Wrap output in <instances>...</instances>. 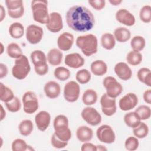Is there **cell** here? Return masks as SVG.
<instances>
[{
	"label": "cell",
	"mask_w": 151,
	"mask_h": 151,
	"mask_svg": "<svg viewBox=\"0 0 151 151\" xmlns=\"http://www.w3.org/2000/svg\"><path fill=\"white\" fill-rule=\"evenodd\" d=\"M135 112L139 116L141 120H145L150 117L151 110L150 108L146 105H141L136 110Z\"/></svg>",
	"instance_id": "60d3db41"
},
{
	"label": "cell",
	"mask_w": 151,
	"mask_h": 151,
	"mask_svg": "<svg viewBox=\"0 0 151 151\" xmlns=\"http://www.w3.org/2000/svg\"><path fill=\"white\" fill-rule=\"evenodd\" d=\"M100 104L102 112L107 116L114 115L117 111L116 99L109 97L106 93L101 96L100 98Z\"/></svg>",
	"instance_id": "5bb4252c"
},
{
	"label": "cell",
	"mask_w": 151,
	"mask_h": 151,
	"mask_svg": "<svg viewBox=\"0 0 151 151\" xmlns=\"http://www.w3.org/2000/svg\"><path fill=\"white\" fill-rule=\"evenodd\" d=\"M5 17V11L3 6L1 4L0 5V22H2Z\"/></svg>",
	"instance_id": "f907efd6"
},
{
	"label": "cell",
	"mask_w": 151,
	"mask_h": 151,
	"mask_svg": "<svg viewBox=\"0 0 151 151\" xmlns=\"http://www.w3.org/2000/svg\"><path fill=\"white\" fill-rule=\"evenodd\" d=\"M76 45L80 48L84 55L90 57L97 52L98 40L96 35L88 34L78 36L76 39Z\"/></svg>",
	"instance_id": "7a4b0ae2"
},
{
	"label": "cell",
	"mask_w": 151,
	"mask_h": 151,
	"mask_svg": "<svg viewBox=\"0 0 151 151\" xmlns=\"http://www.w3.org/2000/svg\"><path fill=\"white\" fill-rule=\"evenodd\" d=\"M8 74V68L7 66L3 64H0V78L2 79L4 77H6Z\"/></svg>",
	"instance_id": "681fc988"
},
{
	"label": "cell",
	"mask_w": 151,
	"mask_h": 151,
	"mask_svg": "<svg viewBox=\"0 0 151 151\" xmlns=\"http://www.w3.org/2000/svg\"><path fill=\"white\" fill-rule=\"evenodd\" d=\"M8 55L12 58H18L23 55L22 50L20 46L15 42L9 44L6 47Z\"/></svg>",
	"instance_id": "836d02e7"
},
{
	"label": "cell",
	"mask_w": 151,
	"mask_h": 151,
	"mask_svg": "<svg viewBox=\"0 0 151 151\" xmlns=\"http://www.w3.org/2000/svg\"><path fill=\"white\" fill-rule=\"evenodd\" d=\"M24 111L29 114L34 113L38 109V100L35 93L31 91L25 92L22 97Z\"/></svg>",
	"instance_id": "ba28073f"
},
{
	"label": "cell",
	"mask_w": 151,
	"mask_h": 151,
	"mask_svg": "<svg viewBox=\"0 0 151 151\" xmlns=\"http://www.w3.org/2000/svg\"><path fill=\"white\" fill-rule=\"evenodd\" d=\"M5 4L9 16L14 19L22 17L24 14V7L22 0H6Z\"/></svg>",
	"instance_id": "30bf717a"
},
{
	"label": "cell",
	"mask_w": 151,
	"mask_h": 151,
	"mask_svg": "<svg viewBox=\"0 0 151 151\" xmlns=\"http://www.w3.org/2000/svg\"><path fill=\"white\" fill-rule=\"evenodd\" d=\"M124 122L128 127L133 129L140 124L141 120L135 111H131L124 115Z\"/></svg>",
	"instance_id": "83f0119b"
},
{
	"label": "cell",
	"mask_w": 151,
	"mask_h": 151,
	"mask_svg": "<svg viewBox=\"0 0 151 151\" xmlns=\"http://www.w3.org/2000/svg\"><path fill=\"white\" fill-rule=\"evenodd\" d=\"M143 97L144 101L146 103L149 104H151V90L150 88L145 91L143 95Z\"/></svg>",
	"instance_id": "c3c4849f"
},
{
	"label": "cell",
	"mask_w": 151,
	"mask_h": 151,
	"mask_svg": "<svg viewBox=\"0 0 151 151\" xmlns=\"http://www.w3.org/2000/svg\"><path fill=\"white\" fill-rule=\"evenodd\" d=\"M44 91L47 97L54 99L60 96L61 93V87L56 81H49L45 84Z\"/></svg>",
	"instance_id": "7402d4cb"
},
{
	"label": "cell",
	"mask_w": 151,
	"mask_h": 151,
	"mask_svg": "<svg viewBox=\"0 0 151 151\" xmlns=\"http://www.w3.org/2000/svg\"><path fill=\"white\" fill-rule=\"evenodd\" d=\"M114 70L118 77L122 80L126 81L132 77V71L126 63L119 62L117 63L114 66Z\"/></svg>",
	"instance_id": "44dd1931"
},
{
	"label": "cell",
	"mask_w": 151,
	"mask_h": 151,
	"mask_svg": "<svg viewBox=\"0 0 151 151\" xmlns=\"http://www.w3.org/2000/svg\"><path fill=\"white\" fill-rule=\"evenodd\" d=\"M63 93L66 101L74 103L79 98L80 94V85L75 81H70L65 84Z\"/></svg>",
	"instance_id": "9c48e42d"
},
{
	"label": "cell",
	"mask_w": 151,
	"mask_h": 151,
	"mask_svg": "<svg viewBox=\"0 0 151 151\" xmlns=\"http://www.w3.org/2000/svg\"><path fill=\"white\" fill-rule=\"evenodd\" d=\"M11 148L13 151H25L32 150L33 148L27 144L25 140L21 139H15L11 145Z\"/></svg>",
	"instance_id": "f35d334b"
},
{
	"label": "cell",
	"mask_w": 151,
	"mask_h": 151,
	"mask_svg": "<svg viewBox=\"0 0 151 151\" xmlns=\"http://www.w3.org/2000/svg\"><path fill=\"white\" fill-rule=\"evenodd\" d=\"M142 55L140 52L130 51L126 55V61L131 65H137L142 61Z\"/></svg>",
	"instance_id": "d590c367"
},
{
	"label": "cell",
	"mask_w": 151,
	"mask_h": 151,
	"mask_svg": "<svg viewBox=\"0 0 151 151\" xmlns=\"http://www.w3.org/2000/svg\"><path fill=\"white\" fill-rule=\"evenodd\" d=\"M34 129L33 123L31 120L25 119L21 121L18 125V130L20 134L24 136H28L31 134Z\"/></svg>",
	"instance_id": "1f68e13d"
},
{
	"label": "cell",
	"mask_w": 151,
	"mask_h": 151,
	"mask_svg": "<svg viewBox=\"0 0 151 151\" xmlns=\"http://www.w3.org/2000/svg\"><path fill=\"white\" fill-rule=\"evenodd\" d=\"M84 58L78 53L74 52L66 55L64 63L66 65L72 68H78L84 64Z\"/></svg>",
	"instance_id": "ffe728a7"
},
{
	"label": "cell",
	"mask_w": 151,
	"mask_h": 151,
	"mask_svg": "<svg viewBox=\"0 0 151 151\" xmlns=\"http://www.w3.org/2000/svg\"><path fill=\"white\" fill-rule=\"evenodd\" d=\"M7 110L12 113L18 111L21 107V104L19 99L17 97H14L10 101L5 103Z\"/></svg>",
	"instance_id": "7bdbcfd3"
},
{
	"label": "cell",
	"mask_w": 151,
	"mask_h": 151,
	"mask_svg": "<svg viewBox=\"0 0 151 151\" xmlns=\"http://www.w3.org/2000/svg\"><path fill=\"white\" fill-rule=\"evenodd\" d=\"M51 143L52 146L56 149H63L68 145V142H64L58 139L54 133L52 134L51 138Z\"/></svg>",
	"instance_id": "f6af8a7d"
},
{
	"label": "cell",
	"mask_w": 151,
	"mask_h": 151,
	"mask_svg": "<svg viewBox=\"0 0 151 151\" xmlns=\"http://www.w3.org/2000/svg\"><path fill=\"white\" fill-rule=\"evenodd\" d=\"M149 131L148 126L143 122H140V124L137 127L133 128V130L134 135L139 139H143L146 137L148 135Z\"/></svg>",
	"instance_id": "8d00e7d4"
},
{
	"label": "cell",
	"mask_w": 151,
	"mask_h": 151,
	"mask_svg": "<svg viewBox=\"0 0 151 151\" xmlns=\"http://www.w3.org/2000/svg\"><path fill=\"white\" fill-rule=\"evenodd\" d=\"M103 85L106 90V94L111 98L116 99L123 91L122 84L112 76L106 77L103 80Z\"/></svg>",
	"instance_id": "52a82bcc"
},
{
	"label": "cell",
	"mask_w": 151,
	"mask_h": 151,
	"mask_svg": "<svg viewBox=\"0 0 151 151\" xmlns=\"http://www.w3.org/2000/svg\"><path fill=\"white\" fill-rule=\"evenodd\" d=\"M74 38L72 34L68 32H64L57 38V46L61 51L70 50L74 43Z\"/></svg>",
	"instance_id": "e0dca14e"
},
{
	"label": "cell",
	"mask_w": 151,
	"mask_h": 151,
	"mask_svg": "<svg viewBox=\"0 0 151 151\" xmlns=\"http://www.w3.org/2000/svg\"><path fill=\"white\" fill-rule=\"evenodd\" d=\"M31 70V66L27 57L22 55L15 59L12 68V74L15 78L21 80L25 78Z\"/></svg>",
	"instance_id": "5b68a950"
},
{
	"label": "cell",
	"mask_w": 151,
	"mask_h": 151,
	"mask_svg": "<svg viewBox=\"0 0 151 151\" xmlns=\"http://www.w3.org/2000/svg\"><path fill=\"white\" fill-rule=\"evenodd\" d=\"M1 143H2V138H1ZM2 146V144H1V147Z\"/></svg>",
	"instance_id": "9f6ffc18"
},
{
	"label": "cell",
	"mask_w": 151,
	"mask_h": 151,
	"mask_svg": "<svg viewBox=\"0 0 151 151\" xmlns=\"http://www.w3.org/2000/svg\"><path fill=\"white\" fill-rule=\"evenodd\" d=\"M43 35V29L40 26L31 24L28 25L26 29V39L31 44L39 43L41 41Z\"/></svg>",
	"instance_id": "4fadbf2b"
},
{
	"label": "cell",
	"mask_w": 151,
	"mask_h": 151,
	"mask_svg": "<svg viewBox=\"0 0 151 151\" xmlns=\"http://www.w3.org/2000/svg\"><path fill=\"white\" fill-rule=\"evenodd\" d=\"M67 25L77 32H86L91 30L94 25V17L87 8L75 5L69 8L65 15Z\"/></svg>",
	"instance_id": "6da1fadb"
},
{
	"label": "cell",
	"mask_w": 151,
	"mask_h": 151,
	"mask_svg": "<svg viewBox=\"0 0 151 151\" xmlns=\"http://www.w3.org/2000/svg\"><path fill=\"white\" fill-rule=\"evenodd\" d=\"M51 122V115L46 111H40L35 116V122L37 129L42 132L45 131Z\"/></svg>",
	"instance_id": "d6986e66"
},
{
	"label": "cell",
	"mask_w": 151,
	"mask_h": 151,
	"mask_svg": "<svg viewBox=\"0 0 151 151\" xmlns=\"http://www.w3.org/2000/svg\"><path fill=\"white\" fill-rule=\"evenodd\" d=\"M139 17L142 22L149 23L151 21V6L146 5L142 7L139 12Z\"/></svg>",
	"instance_id": "b9f144b4"
},
{
	"label": "cell",
	"mask_w": 151,
	"mask_h": 151,
	"mask_svg": "<svg viewBox=\"0 0 151 151\" xmlns=\"http://www.w3.org/2000/svg\"><path fill=\"white\" fill-rule=\"evenodd\" d=\"M109 2L112 5L117 6V5H119L122 2V0H109Z\"/></svg>",
	"instance_id": "f5cc1de1"
},
{
	"label": "cell",
	"mask_w": 151,
	"mask_h": 151,
	"mask_svg": "<svg viewBox=\"0 0 151 151\" xmlns=\"http://www.w3.org/2000/svg\"><path fill=\"white\" fill-rule=\"evenodd\" d=\"M90 70L94 75L101 76L107 73V65L104 61L97 60L92 62L90 65Z\"/></svg>",
	"instance_id": "d4e9b609"
},
{
	"label": "cell",
	"mask_w": 151,
	"mask_h": 151,
	"mask_svg": "<svg viewBox=\"0 0 151 151\" xmlns=\"http://www.w3.org/2000/svg\"><path fill=\"white\" fill-rule=\"evenodd\" d=\"M83 119L91 126H97L101 122V116L97 110L92 107H86L83 109L81 113Z\"/></svg>",
	"instance_id": "8fae6325"
},
{
	"label": "cell",
	"mask_w": 151,
	"mask_h": 151,
	"mask_svg": "<svg viewBox=\"0 0 151 151\" xmlns=\"http://www.w3.org/2000/svg\"><path fill=\"white\" fill-rule=\"evenodd\" d=\"M1 111H0V112H1V117H0V120L1 121H2L4 119H5V116H6V112H5V110H4V107H3V106H2V105H1Z\"/></svg>",
	"instance_id": "816d5d0a"
},
{
	"label": "cell",
	"mask_w": 151,
	"mask_h": 151,
	"mask_svg": "<svg viewBox=\"0 0 151 151\" xmlns=\"http://www.w3.org/2000/svg\"><path fill=\"white\" fill-rule=\"evenodd\" d=\"M81 151H97V147L90 142H84L81 147Z\"/></svg>",
	"instance_id": "7dc6e473"
},
{
	"label": "cell",
	"mask_w": 151,
	"mask_h": 151,
	"mask_svg": "<svg viewBox=\"0 0 151 151\" xmlns=\"http://www.w3.org/2000/svg\"><path fill=\"white\" fill-rule=\"evenodd\" d=\"M138 97L133 93H129L123 96L119 100L120 109L123 111H129L134 109L138 103Z\"/></svg>",
	"instance_id": "9a60e30c"
},
{
	"label": "cell",
	"mask_w": 151,
	"mask_h": 151,
	"mask_svg": "<svg viewBox=\"0 0 151 151\" xmlns=\"http://www.w3.org/2000/svg\"><path fill=\"white\" fill-rule=\"evenodd\" d=\"M97 151L99 150V151H104V150H107V149L106 147H104V146L103 145H97Z\"/></svg>",
	"instance_id": "db71d44e"
},
{
	"label": "cell",
	"mask_w": 151,
	"mask_h": 151,
	"mask_svg": "<svg viewBox=\"0 0 151 151\" xmlns=\"http://www.w3.org/2000/svg\"><path fill=\"white\" fill-rule=\"evenodd\" d=\"M138 80L148 87L151 86V71L146 67L140 68L137 73Z\"/></svg>",
	"instance_id": "f546056e"
},
{
	"label": "cell",
	"mask_w": 151,
	"mask_h": 151,
	"mask_svg": "<svg viewBox=\"0 0 151 151\" xmlns=\"http://www.w3.org/2000/svg\"><path fill=\"white\" fill-rule=\"evenodd\" d=\"M46 27L51 32L56 33L60 32L63 28V19L61 14L57 12L50 14V19L46 24Z\"/></svg>",
	"instance_id": "2e32d148"
},
{
	"label": "cell",
	"mask_w": 151,
	"mask_h": 151,
	"mask_svg": "<svg viewBox=\"0 0 151 151\" xmlns=\"http://www.w3.org/2000/svg\"><path fill=\"white\" fill-rule=\"evenodd\" d=\"M76 137L81 142H89L93 137V130L88 126H81L77 129Z\"/></svg>",
	"instance_id": "603a6c76"
},
{
	"label": "cell",
	"mask_w": 151,
	"mask_h": 151,
	"mask_svg": "<svg viewBox=\"0 0 151 151\" xmlns=\"http://www.w3.org/2000/svg\"><path fill=\"white\" fill-rule=\"evenodd\" d=\"M116 19L120 23L128 26H133L136 22L134 16L126 9H120L116 13Z\"/></svg>",
	"instance_id": "ac0fdd59"
},
{
	"label": "cell",
	"mask_w": 151,
	"mask_h": 151,
	"mask_svg": "<svg viewBox=\"0 0 151 151\" xmlns=\"http://www.w3.org/2000/svg\"><path fill=\"white\" fill-rule=\"evenodd\" d=\"M1 55L4 52V45L2 44V42H1Z\"/></svg>",
	"instance_id": "11a10c76"
},
{
	"label": "cell",
	"mask_w": 151,
	"mask_h": 151,
	"mask_svg": "<svg viewBox=\"0 0 151 151\" xmlns=\"http://www.w3.org/2000/svg\"><path fill=\"white\" fill-rule=\"evenodd\" d=\"M101 44L104 49L107 50H112L116 45V40L114 35L109 32L104 33L101 37Z\"/></svg>",
	"instance_id": "f1b7e54d"
},
{
	"label": "cell",
	"mask_w": 151,
	"mask_h": 151,
	"mask_svg": "<svg viewBox=\"0 0 151 151\" xmlns=\"http://www.w3.org/2000/svg\"><path fill=\"white\" fill-rule=\"evenodd\" d=\"M114 37L119 42H125L130 40L131 32L125 27H118L114 31Z\"/></svg>",
	"instance_id": "484cf974"
},
{
	"label": "cell",
	"mask_w": 151,
	"mask_h": 151,
	"mask_svg": "<svg viewBox=\"0 0 151 151\" xmlns=\"http://www.w3.org/2000/svg\"><path fill=\"white\" fill-rule=\"evenodd\" d=\"M96 136L99 140L106 144L113 143L116 139L114 130L111 126L107 124L100 126L97 129Z\"/></svg>",
	"instance_id": "7c38bea8"
},
{
	"label": "cell",
	"mask_w": 151,
	"mask_h": 151,
	"mask_svg": "<svg viewBox=\"0 0 151 151\" xmlns=\"http://www.w3.org/2000/svg\"><path fill=\"white\" fill-rule=\"evenodd\" d=\"M88 4L96 10L100 11L103 9L106 5V1L104 0H94L88 1Z\"/></svg>",
	"instance_id": "bcb514c9"
},
{
	"label": "cell",
	"mask_w": 151,
	"mask_h": 151,
	"mask_svg": "<svg viewBox=\"0 0 151 151\" xmlns=\"http://www.w3.org/2000/svg\"><path fill=\"white\" fill-rule=\"evenodd\" d=\"M91 78L90 72L87 69H81L78 70L76 75V80L81 84H87Z\"/></svg>",
	"instance_id": "ab89813d"
},
{
	"label": "cell",
	"mask_w": 151,
	"mask_h": 151,
	"mask_svg": "<svg viewBox=\"0 0 151 151\" xmlns=\"http://www.w3.org/2000/svg\"><path fill=\"white\" fill-rule=\"evenodd\" d=\"M63 56V52L60 49L55 48H52L48 52L47 56V61L51 65H58L62 62Z\"/></svg>",
	"instance_id": "cb8c5ba5"
},
{
	"label": "cell",
	"mask_w": 151,
	"mask_h": 151,
	"mask_svg": "<svg viewBox=\"0 0 151 151\" xmlns=\"http://www.w3.org/2000/svg\"><path fill=\"white\" fill-rule=\"evenodd\" d=\"M146 45V41L144 37L140 35L133 37L130 41V46L133 51L140 52L142 51Z\"/></svg>",
	"instance_id": "d6a6232c"
},
{
	"label": "cell",
	"mask_w": 151,
	"mask_h": 151,
	"mask_svg": "<svg viewBox=\"0 0 151 151\" xmlns=\"http://www.w3.org/2000/svg\"><path fill=\"white\" fill-rule=\"evenodd\" d=\"M71 73L70 70L64 67H57L54 71V77L58 80L65 81L70 77Z\"/></svg>",
	"instance_id": "74e56055"
},
{
	"label": "cell",
	"mask_w": 151,
	"mask_h": 151,
	"mask_svg": "<svg viewBox=\"0 0 151 151\" xmlns=\"http://www.w3.org/2000/svg\"><path fill=\"white\" fill-rule=\"evenodd\" d=\"M139 142L137 137L130 136L126 139L124 142L125 148L129 151H134L137 149Z\"/></svg>",
	"instance_id": "ee69618b"
},
{
	"label": "cell",
	"mask_w": 151,
	"mask_h": 151,
	"mask_svg": "<svg viewBox=\"0 0 151 151\" xmlns=\"http://www.w3.org/2000/svg\"><path fill=\"white\" fill-rule=\"evenodd\" d=\"M31 59L34 65V70L39 76H44L48 71L47 58L41 50H34L31 53Z\"/></svg>",
	"instance_id": "8992f818"
},
{
	"label": "cell",
	"mask_w": 151,
	"mask_h": 151,
	"mask_svg": "<svg viewBox=\"0 0 151 151\" xmlns=\"http://www.w3.org/2000/svg\"><path fill=\"white\" fill-rule=\"evenodd\" d=\"M54 134L60 140L68 142L71 137V131L68 127V118L63 114L57 116L53 123Z\"/></svg>",
	"instance_id": "3957f363"
},
{
	"label": "cell",
	"mask_w": 151,
	"mask_h": 151,
	"mask_svg": "<svg viewBox=\"0 0 151 151\" xmlns=\"http://www.w3.org/2000/svg\"><path fill=\"white\" fill-rule=\"evenodd\" d=\"M31 6L34 20L40 24H47L50 19V14L48 11V1L34 0L31 2Z\"/></svg>",
	"instance_id": "277c9868"
},
{
	"label": "cell",
	"mask_w": 151,
	"mask_h": 151,
	"mask_svg": "<svg viewBox=\"0 0 151 151\" xmlns=\"http://www.w3.org/2000/svg\"><path fill=\"white\" fill-rule=\"evenodd\" d=\"M97 94L93 89H87L83 94L82 101L85 105L91 106L96 103Z\"/></svg>",
	"instance_id": "4dcf8cb0"
},
{
	"label": "cell",
	"mask_w": 151,
	"mask_h": 151,
	"mask_svg": "<svg viewBox=\"0 0 151 151\" xmlns=\"http://www.w3.org/2000/svg\"><path fill=\"white\" fill-rule=\"evenodd\" d=\"M10 36L15 39L21 38L24 34V28L20 22H15L11 24L8 29Z\"/></svg>",
	"instance_id": "4316f807"
},
{
	"label": "cell",
	"mask_w": 151,
	"mask_h": 151,
	"mask_svg": "<svg viewBox=\"0 0 151 151\" xmlns=\"http://www.w3.org/2000/svg\"><path fill=\"white\" fill-rule=\"evenodd\" d=\"M13 91L11 88L5 86L2 83H0V100L1 101L6 103L14 97Z\"/></svg>",
	"instance_id": "e575fe53"
}]
</instances>
